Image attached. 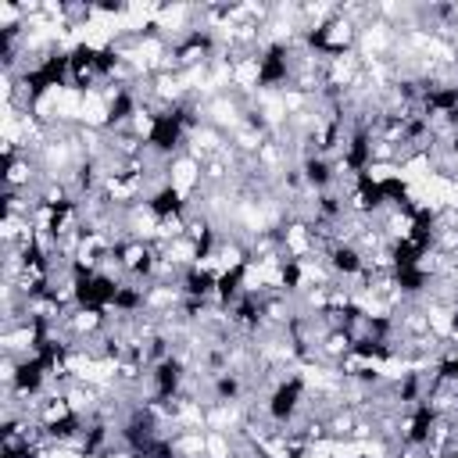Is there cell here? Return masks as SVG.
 I'll use <instances>...</instances> for the list:
<instances>
[{"label":"cell","instance_id":"cell-1","mask_svg":"<svg viewBox=\"0 0 458 458\" xmlns=\"http://www.w3.org/2000/svg\"><path fill=\"white\" fill-rule=\"evenodd\" d=\"M201 172H205V165L182 151V154H175L172 165H168V187H172L182 201H190V198L198 194V187H201Z\"/></svg>","mask_w":458,"mask_h":458}]
</instances>
